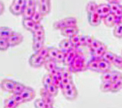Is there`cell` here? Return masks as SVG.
<instances>
[{"label":"cell","mask_w":122,"mask_h":108,"mask_svg":"<svg viewBox=\"0 0 122 108\" xmlns=\"http://www.w3.org/2000/svg\"><path fill=\"white\" fill-rule=\"evenodd\" d=\"M101 79L102 82H111V80H112V71L107 72V73L102 74L101 76Z\"/></svg>","instance_id":"cell-41"},{"label":"cell","mask_w":122,"mask_h":108,"mask_svg":"<svg viewBox=\"0 0 122 108\" xmlns=\"http://www.w3.org/2000/svg\"><path fill=\"white\" fill-rule=\"evenodd\" d=\"M39 36H45V30L44 28L38 30L37 31L33 33V37H39Z\"/></svg>","instance_id":"cell-47"},{"label":"cell","mask_w":122,"mask_h":108,"mask_svg":"<svg viewBox=\"0 0 122 108\" xmlns=\"http://www.w3.org/2000/svg\"><path fill=\"white\" fill-rule=\"evenodd\" d=\"M34 106L35 108H45V104L41 98H38L34 102Z\"/></svg>","instance_id":"cell-44"},{"label":"cell","mask_w":122,"mask_h":108,"mask_svg":"<svg viewBox=\"0 0 122 108\" xmlns=\"http://www.w3.org/2000/svg\"><path fill=\"white\" fill-rule=\"evenodd\" d=\"M102 43H102L101 42H100L99 40H97V39H93L92 42L91 43V44H90V45L89 46V47H90L91 51L92 52L93 51H95V49H97L99 47H100Z\"/></svg>","instance_id":"cell-38"},{"label":"cell","mask_w":122,"mask_h":108,"mask_svg":"<svg viewBox=\"0 0 122 108\" xmlns=\"http://www.w3.org/2000/svg\"><path fill=\"white\" fill-rule=\"evenodd\" d=\"M4 106L11 108H16L18 106V105L15 102V100L10 96L9 98L5 99V100H4Z\"/></svg>","instance_id":"cell-26"},{"label":"cell","mask_w":122,"mask_h":108,"mask_svg":"<svg viewBox=\"0 0 122 108\" xmlns=\"http://www.w3.org/2000/svg\"><path fill=\"white\" fill-rule=\"evenodd\" d=\"M45 69L48 71V73H50L53 71H54L55 69H56L58 67L57 66V64L54 60H46L45 64Z\"/></svg>","instance_id":"cell-19"},{"label":"cell","mask_w":122,"mask_h":108,"mask_svg":"<svg viewBox=\"0 0 122 108\" xmlns=\"http://www.w3.org/2000/svg\"><path fill=\"white\" fill-rule=\"evenodd\" d=\"M42 28H43V27H42V25H41V23H35V25H34V27H33V29L31 30V32H32V34H33V32L37 31L38 30L41 29H42Z\"/></svg>","instance_id":"cell-50"},{"label":"cell","mask_w":122,"mask_h":108,"mask_svg":"<svg viewBox=\"0 0 122 108\" xmlns=\"http://www.w3.org/2000/svg\"><path fill=\"white\" fill-rule=\"evenodd\" d=\"M66 27L77 26V20L74 17H67L63 19Z\"/></svg>","instance_id":"cell-25"},{"label":"cell","mask_w":122,"mask_h":108,"mask_svg":"<svg viewBox=\"0 0 122 108\" xmlns=\"http://www.w3.org/2000/svg\"><path fill=\"white\" fill-rule=\"evenodd\" d=\"M113 34L115 37L117 38H122V23L116 25L114 29Z\"/></svg>","instance_id":"cell-31"},{"label":"cell","mask_w":122,"mask_h":108,"mask_svg":"<svg viewBox=\"0 0 122 108\" xmlns=\"http://www.w3.org/2000/svg\"><path fill=\"white\" fill-rule=\"evenodd\" d=\"M21 96H22L23 99L25 102H30V101L33 100L35 97V91L31 87H27L25 86V89H24V91H22V93L20 94Z\"/></svg>","instance_id":"cell-8"},{"label":"cell","mask_w":122,"mask_h":108,"mask_svg":"<svg viewBox=\"0 0 122 108\" xmlns=\"http://www.w3.org/2000/svg\"><path fill=\"white\" fill-rule=\"evenodd\" d=\"M53 26H54V28L55 29L60 30L66 27V25H65V23L64 22L63 19L56 22L54 23V25H53Z\"/></svg>","instance_id":"cell-37"},{"label":"cell","mask_w":122,"mask_h":108,"mask_svg":"<svg viewBox=\"0 0 122 108\" xmlns=\"http://www.w3.org/2000/svg\"><path fill=\"white\" fill-rule=\"evenodd\" d=\"M112 88V82H102V84L100 86V89L102 92L107 93V92H111Z\"/></svg>","instance_id":"cell-24"},{"label":"cell","mask_w":122,"mask_h":108,"mask_svg":"<svg viewBox=\"0 0 122 108\" xmlns=\"http://www.w3.org/2000/svg\"><path fill=\"white\" fill-rule=\"evenodd\" d=\"M60 32H61V35H63V36L68 38L69 39L71 37L74 36L75 35H78L79 29H78V27L77 26L67 27L61 30Z\"/></svg>","instance_id":"cell-9"},{"label":"cell","mask_w":122,"mask_h":108,"mask_svg":"<svg viewBox=\"0 0 122 108\" xmlns=\"http://www.w3.org/2000/svg\"><path fill=\"white\" fill-rule=\"evenodd\" d=\"M80 36L78 35H75L74 36L71 37V38H69L70 41H71V43L73 45V47L75 48H76V49L78 47H80Z\"/></svg>","instance_id":"cell-34"},{"label":"cell","mask_w":122,"mask_h":108,"mask_svg":"<svg viewBox=\"0 0 122 108\" xmlns=\"http://www.w3.org/2000/svg\"><path fill=\"white\" fill-rule=\"evenodd\" d=\"M87 42V36H80V46H86Z\"/></svg>","instance_id":"cell-48"},{"label":"cell","mask_w":122,"mask_h":108,"mask_svg":"<svg viewBox=\"0 0 122 108\" xmlns=\"http://www.w3.org/2000/svg\"><path fill=\"white\" fill-rule=\"evenodd\" d=\"M24 7L21 6L19 4H18L16 2V1H13V3L9 7V10L11 14L15 15V16H19L20 14H22L23 10Z\"/></svg>","instance_id":"cell-13"},{"label":"cell","mask_w":122,"mask_h":108,"mask_svg":"<svg viewBox=\"0 0 122 108\" xmlns=\"http://www.w3.org/2000/svg\"><path fill=\"white\" fill-rule=\"evenodd\" d=\"M110 68L111 64L102 58L99 60V73L103 74L109 72L110 71Z\"/></svg>","instance_id":"cell-16"},{"label":"cell","mask_w":122,"mask_h":108,"mask_svg":"<svg viewBox=\"0 0 122 108\" xmlns=\"http://www.w3.org/2000/svg\"><path fill=\"white\" fill-rule=\"evenodd\" d=\"M88 22L93 27H97L101 24L102 19L99 15L96 12H93L92 14H88Z\"/></svg>","instance_id":"cell-11"},{"label":"cell","mask_w":122,"mask_h":108,"mask_svg":"<svg viewBox=\"0 0 122 108\" xmlns=\"http://www.w3.org/2000/svg\"><path fill=\"white\" fill-rule=\"evenodd\" d=\"M35 24V23L33 21L32 19H23L22 20L23 27L27 30H30V32L33 29Z\"/></svg>","instance_id":"cell-22"},{"label":"cell","mask_w":122,"mask_h":108,"mask_svg":"<svg viewBox=\"0 0 122 108\" xmlns=\"http://www.w3.org/2000/svg\"><path fill=\"white\" fill-rule=\"evenodd\" d=\"M95 12L99 15L103 20L104 18L111 14L110 7L108 4H107V3H102V4L98 5L97 10Z\"/></svg>","instance_id":"cell-7"},{"label":"cell","mask_w":122,"mask_h":108,"mask_svg":"<svg viewBox=\"0 0 122 108\" xmlns=\"http://www.w3.org/2000/svg\"><path fill=\"white\" fill-rule=\"evenodd\" d=\"M39 10L45 16L48 14L51 10V3L49 0H41L38 1L37 2Z\"/></svg>","instance_id":"cell-6"},{"label":"cell","mask_w":122,"mask_h":108,"mask_svg":"<svg viewBox=\"0 0 122 108\" xmlns=\"http://www.w3.org/2000/svg\"><path fill=\"white\" fill-rule=\"evenodd\" d=\"M97 7H98V5L94 1H90L86 5V12H87L88 14L95 12L97 10Z\"/></svg>","instance_id":"cell-23"},{"label":"cell","mask_w":122,"mask_h":108,"mask_svg":"<svg viewBox=\"0 0 122 108\" xmlns=\"http://www.w3.org/2000/svg\"><path fill=\"white\" fill-rule=\"evenodd\" d=\"M120 79H122V74L120 72L117 71H112V80L111 82L112 83L119 80Z\"/></svg>","instance_id":"cell-40"},{"label":"cell","mask_w":122,"mask_h":108,"mask_svg":"<svg viewBox=\"0 0 122 108\" xmlns=\"http://www.w3.org/2000/svg\"><path fill=\"white\" fill-rule=\"evenodd\" d=\"M122 89V79L112 83V93H117Z\"/></svg>","instance_id":"cell-30"},{"label":"cell","mask_w":122,"mask_h":108,"mask_svg":"<svg viewBox=\"0 0 122 108\" xmlns=\"http://www.w3.org/2000/svg\"><path fill=\"white\" fill-rule=\"evenodd\" d=\"M44 43L39 42H35V41H33V45L32 48L33 50L34 51L35 53H37L40 51L41 49H42V47H44Z\"/></svg>","instance_id":"cell-36"},{"label":"cell","mask_w":122,"mask_h":108,"mask_svg":"<svg viewBox=\"0 0 122 108\" xmlns=\"http://www.w3.org/2000/svg\"><path fill=\"white\" fill-rule=\"evenodd\" d=\"M11 97L15 100V101L17 103L18 106L25 102L24 100V99H23L22 96H21L20 94H13Z\"/></svg>","instance_id":"cell-42"},{"label":"cell","mask_w":122,"mask_h":108,"mask_svg":"<svg viewBox=\"0 0 122 108\" xmlns=\"http://www.w3.org/2000/svg\"><path fill=\"white\" fill-rule=\"evenodd\" d=\"M9 108V107H5V106H4V108Z\"/></svg>","instance_id":"cell-55"},{"label":"cell","mask_w":122,"mask_h":108,"mask_svg":"<svg viewBox=\"0 0 122 108\" xmlns=\"http://www.w3.org/2000/svg\"><path fill=\"white\" fill-rule=\"evenodd\" d=\"M16 83V82L14 81L13 80L5 78L3 79L2 81L1 82L0 86L3 91L13 93Z\"/></svg>","instance_id":"cell-5"},{"label":"cell","mask_w":122,"mask_h":108,"mask_svg":"<svg viewBox=\"0 0 122 108\" xmlns=\"http://www.w3.org/2000/svg\"><path fill=\"white\" fill-rule=\"evenodd\" d=\"M107 45L102 43L100 47H99L95 51L92 52V55L93 58H97V59H101L102 58V56L104 55L106 52L107 51Z\"/></svg>","instance_id":"cell-12"},{"label":"cell","mask_w":122,"mask_h":108,"mask_svg":"<svg viewBox=\"0 0 122 108\" xmlns=\"http://www.w3.org/2000/svg\"><path fill=\"white\" fill-rule=\"evenodd\" d=\"M74 87H75V84H74L73 82H72V83L67 84V85H66V86H63L61 89V91H66V90H69V89L74 88Z\"/></svg>","instance_id":"cell-49"},{"label":"cell","mask_w":122,"mask_h":108,"mask_svg":"<svg viewBox=\"0 0 122 108\" xmlns=\"http://www.w3.org/2000/svg\"><path fill=\"white\" fill-rule=\"evenodd\" d=\"M86 69L87 62L86 61L85 56L81 52L79 51L72 63L69 65V70L72 73H78L84 71Z\"/></svg>","instance_id":"cell-1"},{"label":"cell","mask_w":122,"mask_h":108,"mask_svg":"<svg viewBox=\"0 0 122 108\" xmlns=\"http://www.w3.org/2000/svg\"><path fill=\"white\" fill-rule=\"evenodd\" d=\"M45 58H43L36 53L32 54L29 59V64L31 66L34 68L41 67L43 65H45Z\"/></svg>","instance_id":"cell-3"},{"label":"cell","mask_w":122,"mask_h":108,"mask_svg":"<svg viewBox=\"0 0 122 108\" xmlns=\"http://www.w3.org/2000/svg\"><path fill=\"white\" fill-rule=\"evenodd\" d=\"M37 2L36 1H27L26 6L22 12L23 19H31L37 9Z\"/></svg>","instance_id":"cell-2"},{"label":"cell","mask_w":122,"mask_h":108,"mask_svg":"<svg viewBox=\"0 0 122 108\" xmlns=\"http://www.w3.org/2000/svg\"><path fill=\"white\" fill-rule=\"evenodd\" d=\"M4 10H5V5L2 1H0V16L3 14V13L4 12Z\"/></svg>","instance_id":"cell-53"},{"label":"cell","mask_w":122,"mask_h":108,"mask_svg":"<svg viewBox=\"0 0 122 108\" xmlns=\"http://www.w3.org/2000/svg\"><path fill=\"white\" fill-rule=\"evenodd\" d=\"M9 44L8 43L7 39L0 38V51H5L9 48Z\"/></svg>","instance_id":"cell-39"},{"label":"cell","mask_w":122,"mask_h":108,"mask_svg":"<svg viewBox=\"0 0 122 108\" xmlns=\"http://www.w3.org/2000/svg\"><path fill=\"white\" fill-rule=\"evenodd\" d=\"M14 31L8 27H0V38L7 39Z\"/></svg>","instance_id":"cell-18"},{"label":"cell","mask_w":122,"mask_h":108,"mask_svg":"<svg viewBox=\"0 0 122 108\" xmlns=\"http://www.w3.org/2000/svg\"><path fill=\"white\" fill-rule=\"evenodd\" d=\"M65 52H63L60 50V52H59V53H58V54H57L56 58V60H55L56 62V63H57V62H59V63L62 62V63H63L64 59H65Z\"/></svg>","instance_id":"cell-45"},{"label":"cell","mask_w":122,"mask_h":108,"mask_svg":"<svg viewBox=\"0 0 122 108\" xmlns=\"http://www.w3.org/2000/svg\"><path fill=\"white\" fill-rule=\"evenodd\" d=\"M59 47L60 48V51H61L65 53L67 52L68 51H69L70 50L75 48L73 47V45H72L71 42L69 38L61 40L60 42V44H59Z\"/></svg>","instance_id":"cell-14"},{"label":"cell","mask_w":122,"mask_h":108,"mask_svg":"<svg viewBox=\"0 0 122 108\" xmlns=\"http://www.w3.org/2000/svg\"><path fill=\"white\" fill-rule=\"evenodd\" d=\"M24 37L22 35L17 32H14L7 39L8 43L10 47H15L20 44L23 42Z\"/></svg>","instance_id":"cell-4"},{"label":"cell","mask_w":122,"mask_h":108,"mask_svg":"<svg viewBox=\"0 0 122 108\" xmlns=\"http://www.w3.org/2000/svg\"></svg>","instance_id":"cell-57"},{"label":"cell","mask_w":122,"mask_h":108,"mask_svg":"<svg viewBox=\"0 0 122 108\" xmlns=\"http://www.w3.org/2000/svg\"><path fill=\"white\" fill-rule=\"evenodd\" d=\"M62 93L64 97L69 100H74L78 96V91L76 87L69 90L62 91Z\"/></svg>","instance_id":"cell-15"},{"label":"cell","mask_w":122,"mask_h":108,"mask_svg":"<svg viewBox=\"0 0 122 108\" xmlns=\"http://www.w3.org/2000/svg\"><path fill=\"white\" fill-rule=\"evenodd\" d=\"M78 51L77 50L76 48H74V49L70 50L69 51L65 53V59L63 61V64L65 65H69L70 64L72 63L73 60L75 59V57L76 56V55L78 53Z\"/></svg>","instance_id":"cell-10"},{"label":"cell","mask_w":122,"mask_h":108,"mask_svg":"<svg viewBox=\"0 0 122 108\" xmlns=\"http://www.w3.org/2000/svg\"><path fill=\"white\" fill-rule=\"evenodd\" d=\"M42 86L44 87V88H47L50 84H52V76L50 74H46L45 76H43L42 78Z\"/></svg>","instance_id":"cell-27"},{"label":"cell","mask_w":122,"mask_h":108,"mask_svg":"<svg viewBox=\"0 0 122 108\" xmlns=\"http://www.w3.org/2000/svg\"><path fill=\"white\" fill-rule=\"evenodd\" d=\"M73 82H72V76H71V77H69V78H63L62 81H61V86H60V88L61 89L63 86H66V85H67L69 84H71V83H72Z\"/></svg>","instance_id":"cell-46"},{"label":"cell","mask_w":122,"mask_h":108,"mask_svg":"<svg viewBox=\"0 0 122 108\" xmlns=\"http://www.w3.org/2000/svg\"><path fill=\"white\" fill-rule=\"evenodd\" d=\"M94 39L92 36H87V42H86V46H90L91 43L92 42L93 39Z\"/></svg>","instance_id":"cell-54"},{"label":"cell","mask_w":122,"mask_h":108,"mask_svg":"<svg viewBox=\"0 0 122 108\" xmlns=\"http://www.w3.org/2000/svg\"><path fill=\"white\" fill-rule=\"evenodd\" d=\"M48 52H49V48L46 46H44L42 49H41L39 51L37 52L36 54H37L38 55H39L40 56H41L43 58H47L48 57Z\"/></svg>","instance_id":"cell-35"},{"label":"cell","mask_w":122,"mask_h":108,"mask_svg":"<svg viewBox=\"0 0 122 108\" xmlns=\"http://www.w3.org/2000/svg\"><path fill=\"white\" fill-rule=\"evenodd\" d=\"M46 89H47L48 93L52 96L55 97V96H57V93H58V89H59V88L56 86H55L54 84H51L50 86L48 87Z\"/></svg>","instance_id":"cell-32"},{"label":"cell","mask_w":122,"mask_h":108,"mask_svg":"<svg viewBox=\"0 0 122 108\" xmlns=\"http://www.w3.org/2000/svg\"><path fill=\"white\" fill-rule=\"evenodd\" d=\"M113 65L117 67L118 69L122 70V56L117 55L113 62Z\"/></svg>","instance_id":"cell-43"},{"label":"cell","mask_w":122,"mask_h":108,"mask_svg":"<svg viewBox=\"0 0 122 108\" xmlns=\"http://www.w3.org/2000/svg\"><path fill=\"white\" fill-rule=\"evenodd\" d=\"M116 54H114V53H113L111 51H107L105 52L104 55L102 56V59H103L105 61H107V62H108L109 64H113V62L114 61L115 58H116Z\"/></svg>","instance_id":"cell-20"},{"label":"cell","mask_w":122,"mask_h":108,"mask_svg":"<svg viewBox=\"0 0 122 108\" xmlns=\"http://www.w3.org/2000/svg\"><path fill=\"white\" fill-rule=\"evenodd\" d=\"M71 71H70L69 69H65L63 68V78H69L71 77Z\"/></svg>","instance_id":"cell-51"},{"label":"cell","mask_w":122,"mask_h":108,"mask_svg":"<svg viewBox=\"0 0 122 108\" xmlns=\"http://www.w3.org/2000/svg\"></svg>","instance_id":"cell-56"},{"label":"cell","mask_w":122,"mask_h":108,"mask_svg":"<svg viewBox=\"0 0 122 108\" xmlns=\"http://www.w3.org/2000/svg\"><path fill=\"white\" fill-rule=\"evenodd\" d=\"M43 17H44V16L42 14V13L40 12V10H39V9H36V10H35V13H34L31 19L35 23H41V22L42 21Z\"/></svg>","instance_id":"cell-28"},{"label":"cell","mask_w":122,"mask_h":108,"mask_svg":"<svg viewBox=\"0 0 122 108\" xmlns=\"http://www.w3.org/2000/svg\"><path fill=\"white\" fill-rule=\"evenodd\" d=\"M105 25L108 27H112L115 26V17L114 15L110 14L108 16L103 19Z\"/></svg>","instance_id":"cell-21"},{"label":"cell","mask_w":122,"mask_h":108,"mask_svg":"<svg viewBox=\"0 0 122 108\" xmlns=\"http://www.w3.org/2000/svg\"><path fill=\"white\" fill-rule=\"evenodd\" d=\"M59 52H60V49L55 48V47H50V48H49L48 57V58L50 60H52L55 61Z\"/></svg>","instance_id":"cell-29"},{"label":"cell","mask_w":122,"mask_h":108,"mask_svg":"<svg viewBox=\"0 0 122 108\" xmlns=\"http://www.w3.org/2000/svg\"><path fill=\"white\" fill-rule=\"evenodd\" d=\"M99 60L93 58L87 63V69L99 73Z\"/></svg>","instance_id":"cell-17"},{"label":"cell","mask_w":122,"mask_h":108,"mask_svg":"<svg viewBox=\"0 0 122 108\" xmlns=\"http://www.w3.org/2000/svg\"><path fill=\"white\" fill-rule=\"evenodd\" d=\"M25 86L24 84H21L20 82H17L16 83L15 85V89L13 90V92L12 94H21L24 91V89H25Z\"/></svg>","instance_id":"cell-33"},{"label":"cell","mask_w":122,"mask_h":108,"mask_svg":"<svg viewBox=\"0 0 122 108\" xmlns=\"http://www.w3.org/2000/svg\"><path fill=\"white\" fill-rule=\"evenodd\" d=\"M45 40V36H39V37H33V41L35 42H39L44 43Z\"/></svg>","instance_id":"cell-52"}]
</instances>
